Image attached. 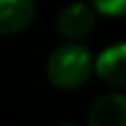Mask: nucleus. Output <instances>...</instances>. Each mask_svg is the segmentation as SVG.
Returning <instances> with one entry per match:
<instances>
[{
    "label": "nucleus",
    "instance_id": "0eeeda50",
    "mask_svg": "<svg viewBox=\"0 0 126 126\" xmlns=\"http://www.w3.org/2000/svg\"><path fill=\"white\" fill-rule=\"evenodd\" d=\"M60 126H75V124H60Z\"/></svg>",
    "mask_w": 126,
    "mask_h": 126
},
{
    "label": "nucleus",
    "instance_id": "7ed1b4c3",
    "mask_svg": "<svg viewBox=\"0 0 126 126\" xmlns=\"http://www.w3.org/2000/svg\"><path fill=\"white\" fill-rule=\"evenodd\" d=\"M86 126H126V95L111 91L95 97L86 113Z\"/></svg>",
    "mask_w": 126,
    "mask_h": 126
},
{
    "label": "nucleus",
    "instance_id": "423d86ee",
    "mask_svg": "<svg viewBox=\"0 0 126 126\" xmlns=\"http://www.w3.org/2000/svg\"><path fill=\"white\" fill-rule=\"evenodd\" d=\"M89 2L102 16H111V18L126 16V0H89Z\"/></svg>",
    "mask_w": 126,
    "mask_h": 126
},
{
    "label": "nucleus",
    "instance_id": "f03ea898",
    "mask_svg": "<svg viewBox=\"0 0 126 126\" xmlns=\"http://www.w3.org/2000/svg\"><path fill=\"white\" fill-rule=\"evenodd\" d=\"M95 20L97 11L91 7V2L75 0L60 9L55 18V29L64 42H82L95 29Z\"/></svg>",
    "mask_w": 126,
    "mask_h": 126
},
{
    "label": "nucleus",
    "instance_id": "20e7f679",
    "mask_svg": "<svg viewBox=\"0 0 126 126\" xmlns=\"http://www.w3.org/2000/svg\"><path fill=\"white\" fill-rule=\"evenodd\" d=\"M95 73L115 91H126V42L106 47L95 58Z\"/></svg>",
    "mask_w": 126,
    "mask_h": 126
},
{
    "label": "nucleus",
    "instance_id": "f257e3e1",
    "mask_svg": "<svg viewBox=\"0 0 126 126\" xmlns=\"http://www.w3.org/2000/svg\"><path fill=\"white\" fill-rule=\"evenodd\" d=\"M47 80L60 91H75L89 82L95 73V60L91 51L80 42H64L55 47L44 64Z\"/></svg>",
    "mask_w": 126,
    "mask_h": 126
},
{
    "label": "nucleus",
    "instance_id": "39448f33",
    "mask_svg": "<svg viewBox=\"0 0 126 126\" xmlns=\"http://www.w3.org/2000/svg\"><path fill=\"white\" fill-rule=\"evenodd\" d=\"M35 0H0V35L22 33L35 20Z\"/></svg>",
    "mask_w": 126,
    "mask_h": 126
}]
</instances>
